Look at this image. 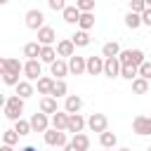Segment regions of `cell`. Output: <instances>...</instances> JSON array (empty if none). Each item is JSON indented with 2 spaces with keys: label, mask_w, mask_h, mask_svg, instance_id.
<instances>
[{
  "label": "cell",
  "mask_w": 151,
  "mask_h": 151,
  "mask_svg": "<svg viewBox=\"0 0 151 151\" xmlns=\"http://www.w3.org/2000/svg\"><path fill=\"white\" fill-rule=\"evenodd\" d=\"M24 101H26V99H21L19 94L7 97V104H5V118H9V120H19L21 113H24Z\"/></svg>",
  "instance_id": "cell-1"
},
{
  "label": "cell",
  "mask_w": 151,
  "mask_h": 151,
  "mask_svg": "<svg viewBox=\"0 0 151 151\" xmlns=\"http://www.w3.org/2000/svg\"><path fill=\"white\" fill-rule=\"evenodd\" d=\"M118 61H120V66H137L139 68L146 59H144V52L142 50H120Z\"/></svg>",
  "instance_id": "cell-2"
},
{
  "label": "cell",
  "mask_w": 151,
  "mask_h": 151,
  "mask_svg": "<svg viewBox=\"0 0 151 151\" xmlns=\"http://www.w3.org/2000/svg\"><path fill=\"white\" fill-rule=\"evenodd\" d=\"M42 139H45V144L47 146H66L68 144V139H66V132L64 130H54V127H50V130H45L42 132Z\"/></svg>",
  "instance_id": "cell-3"
},
{
  "label": "cell",
  "mask_w": 151,
  "mask_h": 151,
  "mask_svg": "<svg viewBox=\"0 0 151 151\" xmlns=\"http://www.w3.org/2000/svg\"><path fill=\"white\" fill-rule=\"evenodd\" d=\"M24 21H26V28H31V31H40V28L45 26V14H42V9L33 7V9L26 12Z\"/></svg>",
  "instance_id": "cell-4"
},
{
  "label": "cell",
  "mask_w": 151,
  "mask_h": 151,
  "mask_svg": "<svg viewBox=\"0 0 151 151\" xmlns=\"http://www.w3.org/2000/svg\"><path fill=\"white\" fill-rule=\"evenodd\" d=\"M24 76H26V80H38L40 76H42V61L40 59H26L24 61Z\"/></svg>",
  "instance_id": "cell-5"
},
{
  "label": "cell",
  "mask_w": 151,
  "mask_h": 151,
  "mask_svg": "<svg viewBox=\"0 0 151 151\" xmlns=\"http://www.w3.org/2000/svg\"><path fill=\"white\" fill-rule=\"evenodd\" d=\"M132 132L139 134V137L151 134V116H134V120H132Z\"/></svg>",
  "instance_id": "cell-6"
},
{
  "label": "cell",
  "mask_w": 151,
  "mask_h": 151,
  "mask_svg": "<svg viewBox=\"0 0 151 151\" xmlns=\"http://www.w3.org/2000/svg\"><path fill=\"white\" fill-rule=\"evenodd\" d=\"M87 127L92 130V132H106V127H109V118L104 116V113H92L90 118H87Z\"/></svg>",
  "instance_id": "cell-7"
},
{
  "label": "cell",
  "mask_w": 151,
  "mask_h": 151,
  "mask_svg": "<svg viewBox=\"0 0 151 151\" xmlns=\"http://www.w3.org/2000/svg\"><path fill=\"white\" fill-rule=\"evenodd\" d=\"M28 123H31V130H33V132H45V130H50V116L42 113V111H40V113H33Z\"/></svg>",
  "instance_id": "cell-8"
},
{
  "label": "cell",
  "mask_w": 151,
  "mask_h": 151,
  "mask_svg": "<svg viewBox=\"0 0 151 151\" xmlns=\"http://www.w3.org/2000/svg\"><path fill=\"white\" fill-rule=\"evenodd\" d=\"M85 125H87V120H85L80 113H68V125H66V132L78 134V132H83V130H85Z\"/></svg>",
  "instance_id": "cell-9"
},
{
  "label": "cell",
  "mask_w": 151,
  "mask_h": 151,
  "mask_svg": "<svg viewBox=\"0 0 151 151\" xmlns=\"http://www.w3.org/2000/svg\"><path fill=\"white\" fill-rule=\"evenodd\" d=\"M54 50H57V57H59V59H64V57L68 59V57H73V54H76V45L71 42V38H64V40H59Z\"/></svg>",
  "instance_id": "cell-10"
},
{
  "label": "cell",
  "mask_w": 151,
  "mask_h": 151,
  "mask_svg": "<svg viewBox=\"0 0 151 151\" xmlns=\"http://www.w3.org/2000/svg\"><path fill=\"white\" fill-rule=\"evenodd\" d=\"M85 73H90V76L104 73V57H87V61H85Z\"/></svg>",
  "instance_id": "cell-11"
},
{
  "label": "cell",
  "mask_w": 151,
  "mask_h": 151,
  "mask_svg": "<svg viewBox=\"0 0 151 151\" xmlns=\"http://www.w3.org/2000/svg\"><path fill=\"white\" fill-rule=\"evenodd\" d=\"M50 73L54 76V80H64V76L68 73V61L66 59H54L50 64Z\"/></svg>",
  "instance_id": "cell-12"
},
{
  "label": "cell",
  "mask_w": 151,
  "mask_h": 151,
  "mask_svg": "<svg viewBox=\"0 0 151 151\" xmlns=\"http://www.w3.org/2000/svg\"><path fill=\"white\" fill-rule=\"evenodd\" d=\"M85 61H87V57H78V54L68 57V73H73V76L85 73Z\"/></svg>",
  "instance_id": "cell-13"
},
{
  "label": "cell",
  "mask_w": 151,
  "mask_h": 151,
  "mask_svg": "<svg viewBox=\"0 0 151 151\" xmlns=\"http://www.w3.org/2000/svg\"><path fill=\"white\" fill-rule=\"evenodd\" d=\"M104 76L106 78H118L120 76V61H118V57L104 59Z\"/></svg>",
  "instance_id": "cell-14"
},
{
  "label": "cell",
  "mask_w": 151,
  "mask_h": 151,
  "mask_svg": "<svg viewBox=\"0 0 151 151\" xmlns=\"http://www.w3.org/2000/svg\"><path fill=\"white\" fill-rule=\"evenodd\" d=\"M66 125H68V113H66V111H57V113L50 116V127L66 132Z\"/></svg>",
  "instance_id": "cell-15"
},
{
  "label": "cell",
  "mask_w": 151,
  "mask_h": 151,
  "mask_svg": "<svg viewBox=\"0 0 151 151\" xmlns=\"http://www.w3.org/2000/svg\"><path fill=\"white\" fill-rule=\"evenodd\" d=\"M57 40V31L52 28V26H42L40 31H38V42L40 45H52Z\"/></svg>",
  "instance_id": "cell-16"
},
{
  "label": "cell",
  "mask_w": 151,
  "mask_h": 151,
  "mask_svg": "<svg viewBox=\"0 0 151 151\" xmlns=\"http://www.w3.org/2000/svg\"><path fill=\"white\" fill-rule=\"evenodd\" d=\"M80 109H83V99L78 94H68L64 101V111L66 113H80Z\"/></svg>",
  "instance_id": "cell-17"
},
{
  "label": "cell",
  "mask_w": 151,
  "mask_h": 151,
  "mask_svg": "<svg viewBox=\"0 0 151 151\" xmlns=\"http://www.w3.org/2000/svg\"><path fill=\"white\" fill-rule=\"evenodd\" d=\"M35 83H38V94H42V97L52 94V87H54V78H50V76H40Z\"/></svg>",
  "instance_id": "cell-18"
},
{
  "label": "cell",
  "mask_w": 151,
  "mask_h": 151,
  "mask_svg": "<svg viewBox=\"0 0 151 151\" xmlns=\"http://www.w3.org/2000/svg\"><path fill=\"white\" fill-rule=\"evenodd\" d=\"M14 90H17V94H19L21 99H28V97H33V94H35L33 83H31V80H26V78H24V80H19V85H17Z\"/></svg>",
  "instance_id": "cell-19"
},
{
  "label": "cell",
  "mask_w": 151,
  "mask_h": 151,
  "mask_svg": "<svg viewBox=\"0 0 151 151\" xmlns=\"http://www.w3.org/2000/svg\"><path fill=\"white\" fill-rule=\"evenodd\" d=\"M40 111H42V113H47V116L57 113V111H59L57 99H54V97H50V94H47V97H42V99H40Z\"/></svg>",
  "instance_id": "cell-20"
},
{
  "label": "cell",
  "mask_w": 151,
  "mask_h": 151,
  "mask_svg": "<svg viewBox=\"0 0 151 151\" xmlns=\"http://www.w3.org/2000/svg\"><path fill=\"white\" fill-rule=\"evenodd\" d=\"M61 17H64L66 24H78V19H80V9H78L76 5H66L64 12H61Z\"/></svg>",
  "instance_id": "cell-21"
},
{
  "label": "cell",
  "mask_w": 151,
  "mask_h": 151,
  "mask_svg": "<svg viewBox=\"0 0 151 151\" xmlns=\"http://www.w3.org/2000/svg\"><path fill=\"white\" fill-rule=\"evenodd\" d=\"M71 42H73L76 47H87V45L92 42V38H90V33H87V31H80V28H78V31L71 35Z\"/></svg>",
  "instance_id": "cell-22"
},
{
  "label": "cell",
  "mask_w": 151,
  "mask_h": 151,
  "mask_svg": "<svg viewBox=\"0 0 151 151\" xmlns=\"http://www.w3.org/2000/svg\"><path fill=\"white\" fill-rule=\"evenodd\" d=\"M118 54H120V45H118L116 40L104 42V47H101V57H104V59H111V57H118Z\"/></svg>",
  "instance_id": "cell-23"
},
{
  "label": "cell",
  "mask_w": 151,
  "mask_h": 151,
  "mask_svg": "<svg viewBox=\"0 0 151 151\" xmlns=\"http://www.w3.org/2000/svg\"><path fill=\"white\" fill-rule=\"evenodd\" d=\"M38 59H40L42 64H52V61H54V59H59V57H57V50H54L52 45H42V47H40V57H38Z\"/></svg>",
  "instance_id": "cell-24"
},
{
  "label": "cell",
  "mask_w": 151,
  "mask_h": 151,
  "mask_svg": "<svg viewBox=\"0 0 151 151\" xmlns=\"http://www.w3.org/2000/svg\"><path fill=\"white\" fill-rule=\"evenodd\" d=\"M71 144H73L78 151H87V149H90V137H87L85 132H78V134H73Z\"/></svg>",
  "instance_id": "cell-25"
},
{
  "label": "cell",
  "mask_w": 151,
  "mask_h": 151,
  "mask_svg": "<svg viewBox=\"0 0 151 151\" xmlns=\"http://www.w3.org/2000/svg\"><path fill=\"white\" fill-rule=\"evenodd\" d=\"M40 47H42V45H40L38 40H35V42H26V45H24V57H26V59H38V57H40Z\"/></svg>",
  "instance_id": "cell-26"
},
{
  "label": "cell",
  "mask_w": 151,
  "mask_h": 151,
  "mask_svg": "<svg viewBox=\"0 0 151 151\" xmlns=\"http://www.w3.org/2000/svg\"><path fill=\"white\" fill-rule=\"evenodd\" d=\"M99 144H101L104 149H116L118 137H116L113 132H109V130H106V132H101V134H99Z\"/></svg>",
  "instance_id": "cell-27"
},
{
  "label": "cell",
  "mask_w": 151,
  "mask_h": 151,
  "mask_svg": "<svg viewBox=\"0 0 151 151\" xmlns=\"http://www.w3.org/2000/svg\"><path fill=\"white\" fill-rule=\"evenodd\" d=\"M78 26H80V31H90V28L94 26V14H92V12H80Z\"/></svg>",
  "instance_id": "cell-28"
},
{
  "label": "cell",
  "mask_w": 151,
  "mask_h": 151,
  "mask_svg": "<svg viewBox=\"0 0 151 151\" xmlns=\"http://www.w3.org/2000/svg\"><path fill=\"white\" fill-rule=\"evenodd\" d=\"M125 26H127L130 31H137V28L142 26V14H134V12H127V14H125Z\"/></svg>",
  "instance_id": "cell-29"
},
{
  "label": "cell",
  "mask_w": 151,
  "mask_h": 151,
  "mask_svg": "<svg viewBox=\"0 0 151 151\" xmlns=\"http://www.w3.org/2000/svg\"><path fill=\"white\" fill-rule=\"evenodd\" d=\"M50 97H54V99L68 97V85H66L64 80H54V87H52V94H50Z\"/></svg>",
  "instance_id": "cell-30"
},
{
  "label": "cell",
  "mask_w": 151,
  "mask_h": 151,
  "mask_svg": "<svg viewBox=\"0 0 151 151\" xmlns=\"http://www.w3.org/2000/svg\"><path fill=\"white\" fill-rule=\"evenodd\" d=\"M132 92H134V94H146V92H149V80H144V78L137 76V78L132 80Z\"/></svg>",
  "instance_id": "cell-31"
},
{
  "label": "cell",
  "mask_w": 151,
  "mask_h": 151,
  "mask_svg": "<svg viewBox=\"0 0 151 151\" xmlns=\"http://www.w3.org/2000/svg\"><path fill=\"white\" fill-rule=\"evenodd\" d=\"M14 130H17V134H19V137H26V134H31V132H33V130H31V123H28V120H24V118L14 120Z\"/></svg>",
  "instance_id": "cell-32"
},
{
  "label": "cell",
  "mask_w": 151,
  "mask_h": 151,
  "mask_svg": "<svg viewBox=\"0 0 151 151\" xmlns=\"http://www.w3.org/2000/svg\"><path fill=\"white\" fill-rule=\"evenodd\" d=\"M139 76V71H137V66H120V78H125V80H134Z\"/></svg>",
  "instance_id": "cell-33"
},
{
  "label": "cell",
  "mask_w": 151,
  "mask_h": 151,
  "mask_svg": "<svg viewBox=\"0 0 151 151\" xmlns=\"http://www.w3.org/2000/svg\"><path fill=\"white\" fill-rule=\"evenodd\" d=\"M7 73H24V64H21L19 59L9 57V59H7Z\"/></svg>",
  "instance_id": "cell-34"
},
{
  "label": "cell",
  "mask_w": 151,
  "mask_h": 151,
  "mask_svg": "<svg viewBox=\"0 0 151 151\" xmlns=\"http://www.w3.org/2000/svg\"><path fill=\"white\" fill-rule=\"evenodd\" d=\"M17 142H19V134H17V130H14V127L2 132V144H9V146H14Z\"/></svg>",
  "instance_id": "cell-35"
},
{
  "label": "cell",
  "mask_w": 151,
  "mask_h": 151,
  "mask_svg": "<svg viewBox=\"0 0 151 151\" xmlns=\"http://www.w3.org/2000/svg\"><path fill=\"white\" fill-rule=\"evenodd\" d=\"M19 80H21V78H19V73H5V76H2V83H5V85H9V87H17V85H19Z\"/></svg>",
  "instance_id": "cell-36"
},
{
  "label": "cell",
  "mask_w": 151,
  "mask_h": 151,
  "mask_svg": "<svg viewBox=\"0 0 151 151\" xmlns=\"http://www.w3.org/2000/svg\"><path fill=\"white\" fill-rule=\"evenodd\" d=\"M144 9H146V0H130V12L142 14Z\"/></svg>",
  "instance_id": "cell-37"
},
{
  "label": "cell",
  "mask_w": 151,
  "mask_h": 151,
  "mask_svg": "<svg viewBox=\"0 0 151 151\" xmlns=\"http://www.w3.org/2000/svg\"><path fill=\"white\" fill-rule=\"evenodd\" d=\"M76 7L80 12H92L94 9V0H76Z\"/></svg>",
  "instance_id": "cell-38"
},
{
  "label": "cell",
  "mask_w": 151,
  "mask_h": 151,
  "mask_svg": "<svg viewBox=\"0 0 151 151\" xmlns=\"http://www.w3.org/2000/svg\"><path fill=\"white\" fill-rule=\"evenodd\" d=\"M139 78H144V80H151V61H144L139 68Z\"/></svg>",
  "instance_id": "cell-39"
},
{
  "label": "cell",
  "mask_w": 151,
  "mask_h": 151,
  "mask_svg": "<svg viewBox=\"0 0 151 151\" xmlns=\"http://www.w3.org/2000/svg\"><path fill=\"white\" fill-rule=\"evenodd\" d=\"M47 7H50V9H54V12H64L66 0H47Z\"/></svg>",
  "instance_id": "cell-40"
},
{
  "label": "cell",
  "mask_w": 151,
  "mask_h": 151,
  "mask_svg": "<svg viewBox=\"0 0 151 151\" xmlns=\"http://www.w3.org/2000/svg\"><path fill=\"white\" fill-rule=\"evenodd\" d=\"M142 26H151V7H146L142 12Z\"/></svg>",
  "instance_id": "cell-41"
},
{
  "label": "cell",
  "mask_w": 151,
  "mask_h": 151,
  "mask_svg": "<svg viewBox=\"0 0 151 151\" xmlns=\"http://www.w3.org/2000/svg\"><path fill=\"white\" fill-rule=\"evenodd\" d=\"M5 73H7V59L0 57V76H5Z\"/></svg>",
  "instance_id": "cell-42"
},
{
  "label": "cell",
  "mask_w": 151,
  "mask_h": 151,
  "mask_svg": "<svg viewBox=\"0 0 151 151\" xmlns=\"http://www.w3.org/2000/svg\"><path fill=\"white\" fill-rule=\"evenodd\" d=\"M64 151H78V149H76V146H73V144H71V142H68V144H66V146H64Z\"/></svg>",
  "instance_id": "cell-43"
},
{
  "label": "cell",
  "mask_w": 151,
  "mask_h": 151,
  "mask_svg": "<svg viewBox=\"0 0 151 151\" xmlns=\"http://www.w3.org/2000/svg\"><path fill=\"white\" fill-rule=\"evenodd\" d=\"M0 151H14V146H9V144H2V146H0Z\"/></svg>",
  "instance_id": "cell-44"
},
{
  "label": "cell",
  "mask_w": 151,
  "mask_h": 151,
  "mask_svg": "<svg viewBox=\"0 0 151 151\" xmlns=\"http://www.w3.org/2000/svg\"><path fill=\"white\" fill-rule=\"evenodd\" d=\"M5 104H7V97H5V94H0V109H5Z\"/></svg>",
  "instance_id": "cell-45"
},
{
  "label": "cell",
  "mask_w": 151,
  "mask_h": 151,
  "mask_svg": "<svg viewBox=\"0 0 151 151\" xmlns=\"http://www.w3.org/2000/svg\"><path fill=\"white\" fill-rule=\"evenodd\" d=\"M19 151H38V149H35V146H31V144H28V146H24V149H19Z\"/></svg>",
  "instance_id": "cell-46"
},
{
  "label": "cell",
  "mask_w": 151,
  "mask_h": 151,
  "mask_svg": "<svg viewBox=\"0 0 151 151\" xmlns=\"http://www.w3.org/2000/svg\"><path fill=\"white\" fill-rule=\"evenodd\" d=\"M118 151H132V149H127V146H123V149H118Z\"/></svg>",
  "instance_id": "cell-47"
},
{
  "label": "cell",
  "mask_w": 151,
  "mask_h": 151,
  "mask_svg": "<svg viewBox=\"0 0 151 151\" xmlns=\"http://www.w3.org/2000/svg\"><path fill=\"white\" fill-rule=\"evenodd\" d=\"M7 2H9V0H0V7H2V5H7Z\"/></svg>",
  "instance_id": "cell-48"
},
{
  "label": "cell",
  "mask_w": 151,
  "mask_h": 151,
  "mask_svg": "<svg viewBox=\"0 0 151 151\" xmlns=\"http://www.w3.org/2000/svg\"><path fill=\"white\" fill-rule=\"evenodd\" d=\"M146 7H151V0H146Z\"/></svg>",
  "instance_id": "cell-49"
},
{
  "label": "cell",
  "mask_w": 151,
  "mask_h": 151,
  "mask_svg": "<svg viewBox=\"0 0 151 151\" xmlns=\"http://www.w3.org/2000/svg\"><path fill=\"white\" fill-rule=\"evenodd\" d=\"M104 151H113V149H104Z\"/></svg>",
  "instance_id": "cell-50"
},
{
  "label": "cell",
  "mask_w": 151,
  "mask_h": 151,
  "mask_svg": "<svg viewBox=\"0 0 151 151\" xmlns=\"http://www.w3.org/2000/svg\"><path fill=\"white\" fill-rule=\"evenodd\" d=\"M146 151H151V146H149V149H146Z\"/></svg>",
  "instance_id": "cell-51"
},
{
  "label": "cell",
  "mask_w": 151,
  "mask_h": 151,
  "mask_svg": "<svg viewBox=\"0 0 151 151\" xmlns=\"http://www.w3.org/2000/svg\"><path fill=\"white\" fill-rule=\"evenodd\" d=\"M87 151H90V149H87Z\"/></svg>",
  "instance_id": "cell-52"
}]
</instances>
